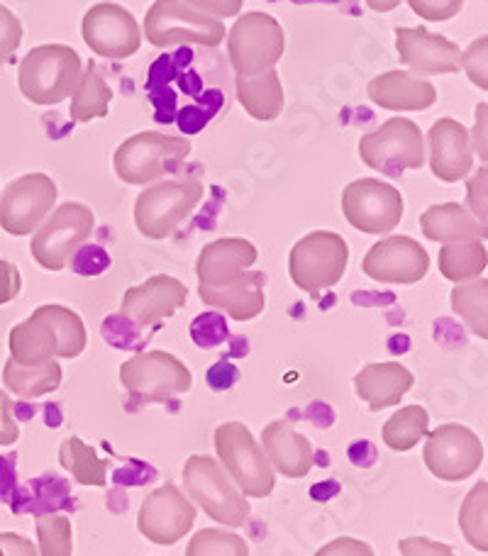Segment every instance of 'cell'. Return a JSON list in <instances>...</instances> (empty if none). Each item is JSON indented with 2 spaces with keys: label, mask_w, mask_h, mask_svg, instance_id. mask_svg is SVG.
I'll list each match as a JSON object with an SVG mask.
<instances>
[{
  "label": "cell",
  "mask_w": 488,
  "mask_h": 556,
  "mask_svg": "<svg viewBox=\"0 0 488 556\" xmlns=\"http://www.w3.org/2000/svg\"><path fill=\"white\" fill-rule=\"evenodd\" d=\"M88 344L82 315L66 305H39L25 323L8 334L10 359L25 366H42L52 359H76Z\"/></svg>",
  "instance_id": "obj_1"
},
{
  "label": "cell",
  "mask_w": 488,
  "mask_h": 556,
  "mask_svg": "<svg viewBox=\"0 0 488 556\" xmlns=\"http://www.w3.org/2000/svg\"><path fill=\"white\" fill-rule=\"evenodd\" d=\"M84 62L76 49L66 45L35 47L17 68V86L29 103L57 105L76 91Z\"/></svg>",
  "instance_id": "obj_2"
},
{
  "label": "cell",
  "mask_w": 488,
  "mask_h": 556,
  "mask_svg": "<svg viewBox=\"0 0 488 556\" xmlns=\"http://www.w3.org/2000/svg\"><path fill=\"white\" fill-rule=\"evenodd\" d=\"M121 383L129 395L127 408L137 410L142 405L168 403L176 395L188 393L193 386V374L174 354L149 350L121 364Z\"/></svg>",
  "instance_id": "obj_3"
},
{
  "label": "cell",
  "mask_w": 488,
  "mask_h": 556,
  "mask_svg": "<svg viewBox=\"0 0 488 556\" xmlns=\"http://www.w3.org/2000/svg\"><path fill=\"white\" fill-rule=\"evenodd\" d=\"M186 493L201 505V510L225 528H242L249 520L247 495L237 489L233 476L211 454H193L184 464Z\"/></svg>",
  "instance_id": "obj_4"
},
{
  "label": "cell",
  "mask_w": 488,
  "mask_h": 556,
  "mask_svg": "<svg viewBox=\"0 0 488 556\" xmlns=\"http://www.w3.org/2000/svg\"><path fill=\"white\" fill-rule=\"evenodd\" d=\"M203 198L198 178H172L147 186L135 201V225L147 240H166L193 215Z\"/></svg>",
  "instance_id": "obj_5"
},
{
  "label": "cell",
  "mask_w": 488,
  "mask_h": 556,
  "mask_svg": "<svg viewBox=\"0 0 488 556\" xmlns=\"http://www.w3.org/2000/svg\"><path fill=\"white\" fill-rule=\"evenodd\" d=\"M191 154V139L164 132H137L115 149V174L127 186H147L176 172Z\"/></svg>",
  "instance_id": "obj_6"
},
{
  "label": "cell",
  "mask_w": 488,
  "mask_h": 556,
  "mask_svg": "<svg viewBox=\"0 0 488 556\" xmlns=\"http://www.w3.org/2000/svg\"><path fill=\"white\" fill-rule=\"evenodd\" d=\"M215 452L223 469L233 476L247 498H268L276 485V473L262 446L245 422H223L215 430Z\"/></svg>",
  "instance_id": "obj_7"
},
{
  "label": "cell",
  "mask_w": 488,
  "mask_h": 556,
  "mask_svg": "<svg viewBox=\"0 0 488 556\" xmlns=\"http://www.w3.org/2000/svg\"><path fill=\"white\" fill-rule=\"evenodd\" d=\"M350 264V244L342 235L330 230H315L298 240L288 256V276L311 295H321L327 288L342 281Z\"/></svg>",
  "instance_id": "obj_8"
},
{
  "label": "cell",
  "mask_w": 488,
  "mask_h": 556,
  "mask_svg": "<svg viewBox=\"0 0 488 556\" xmlns=\"http://www.w3.org/2000/svg\"><path fill=\"white\" fill-rule=\"evenodd\" d=\"M96 215L91 207L84 203H64L33 232L29 252L42 269L64 271L74 254L91 240Z\"/></svg>",
  "instance_id": "obj_9"
},
{
  "label": "cell",
  "mask_w": 488,
  "mask_h": 556,
  "mask_svg": "<svg viewBox=\"0 0 488 556\" xmlns=\"http://www.w3.org/2000/svg\"><path fill=\"white\" fill-rule=\"evenodd\" d=\"M145 37L154 47L201 45L213 49L225 42V25L186 5L184 0H154L145 17Z\"/></svg>",
  "instance_id": "obj_10"
},
{
  "label": "cell",
  "mask_w": 488,
  "mask_h": 556,
  "mask_svg": "<svg viewBox=\"0 0 488 556\" xmlns=\"http://www.w3.org/2000/svg\"><path fill=\"white\" fill-rule=\"evenodd\" d=\"M286 52V33L276 17L245 13L227 35V54L237 76H254L276 68Z\"/></svg>",
  "instance_id": "obj_11"
},
{
  "label": "cell",
  "mask_w": 488,
  "mask_h": 556,
  "mask_svg": "<svg viewBox=\"0 0 488 556\" xmlns=\"http://www.w3.org/2000/svg\"><path fill=\"white\" fill-rule=\"evenodd\" d=\"M360 159L386 176H401L408 168L417 172L427 162L421 127L405 117H391L360 139Z\"/></svg>",
  "instance_id": "obj_12"
},
{
  "label": "cell",
  "mask_w": 488,
  "mask_h": 556,
  "mask_svg": "<svg viewBox=\"0 0 488 556\" xmlns=\"http://www.w3.org/2000/svg\"><path fill=\"white\" fill-rule=\"evenodd\" d=\"M342 213L354 230L388 235L403 220V193L378 178H356L342 191Z\"/></svg>",
  "instance_id": "obj_13"
},
{
  "label": "cell",
  "mask_w": 488,
  "mask_h": 556,
  "mask_svg": "<svg viewBox=\"0 0 488 556\" xmlns=\"http://www.w3.org/2000/svg\"><path fill=\"white\" fill-rule=\"evenodd\" d=\"M423 459L435 479L456 483L479 471L484 464V444L479 434L466 425H440L425 434Z\"/></svg>",
  "instance_id": "obj_14"
},
{
  "label": "cell",
  "mask_w": 488,
  "mask_h": 556,
  "mask_svg": "<svg viewBox=\"0 0 488 556\" xmlns=\"http://www.w3.org/2000/svg\"><path fill=\"white\" fill-rule=\"evenodd\" d=\"M57 184L47 174H25L10 181L0 195V227L10 237H27L57 205Z\"/></svg>",
  "instance_id": "obj_15"
},
{
  "label": "cell",
  "mask_w": 488,
  "mask_h": 556,
  "mask_svg": "<svg viewBox=\"0 0 488 556\" xmlns=\"http://www.w3.org/2000/svg\"><path fill=\"white\" fill-rule=\"evenodd\" d=\"M196 513V505L184 491H178L176 483H164L145 498L137 515V530L152 544L172 547L193 530Z\"/></svg>",
  "instance_id": "obj_16"
},
{
  "label": "cell",
  "mask_w": 488,
  "mask_h": 556,
  "mask_svg": "<svg viewBox=\"0 0 488 556\" xmlns=\"http://www.w3.org/2000/svg\"><path fill=\"white\" fill-rule=\"evenodd\" d=\"M82 35L84 42L98 56L105 59H127L142 47V29H139L135 15L127 8L111 3V0L88 8L82 23Z\"/></svg>",
  "instance_id": "obj_17"
},
{
  "label": "cell",
  "mask_w": 488,
  "mask_h": 556,
  "mask_svg": "<svg viewBox=\"0 0 488 556\" xmlns=\"http://www.w3.org/2000/svg\"><path fill=\"white\" fill-rule=\"evenodd\" d=\"M430 269V254L425 247L405 235L384 237L366 252L362 271L378 283L411 286L423 281Z\"/></svg>",
  "instance_id": "obj_18"
},
{
  "label": "cell",
  "mask_w": 488,
  "mask_h": 556,
  "mask_svg": "<svg viewBox=\"0 0 488 556\" xmlns=\"http://www.w3.org/2000/svg\"><path fill=\"white\" fill-rule=\"evenodd\" d=\"M188 301L186 283L174 276L157 274L145 283L127 288L123 295L121 315L137 327H157L174 317Z\"/></svg>",
  "instance_id": "obj_19"
},
{
  "label": "cell",
  "mask_w": 488,
  "mask_h": 556,
  "mask_svg": "<svg viewBox=\"0 0 488 556\" xmlns=\"http://www.w3.org/2000/svg\"><path fill=\"white\" fill-rule=\"evenodd\" d=\"M396 49L401 62L417 76L456 74L462 68V49L427 27H396Z\"/></svg>",
  "instance_id": "obj_20"
},
{
  "label": "cell",
  "mask_w": 488,
  "mask_h": 556,
  "mask_svg": "<svg viewBox=\"0 0 488 556\" xmlns=\"http://www.w3.org/2000/svg\"><path fill=\"white\" fill-rule=\"evenodd\" d=\"M430 142V168L445 184H460L474 166V149L470 130L452 117H440L427 132Z\"/></svg>",
  "instance_id": "obj_21"
},
{
  "label": "cell",
  "mask_w": 488,
  "mask_h": 556,
  "mask_svg": "<svg viewBox=\"0 0 488 556\" xmlns=\"http://www.w3.org/2000/svg\"><path fill=\"white\" fill-rule=\"evenodd\" d=\"M259 260L256 247L242 237H223L205 244L198 256V288H221L235 281Z\"/></svg>",
  "instance_id": "obj_22"
},
{
  "label": "cell",
  "mask_w": 488,
  "mask_h": 556,
  "mask_svg": "<svg viewBox=\"0 0 488 556\" xmlns=\"http://www.w3.org/2000/svg\"><path fill=\"white\" fill-rule=\"evenodd\" d=\"M262 450L274 473H281L284 479H303L315 466L311 440L296 432L288 420H274L264 427Z\"/></svg>",
  "instance_id": "obj_23"
},
{
  "label": "cell",
  "mask_w": 488,
  "mask_h": 556,
  "mask_svg": "<svg viewBox=\"0 0 488 556\" xmlns=\"http://www.w3.org/2000/svg\"><path fill=\"white\" fill-rule=\"evenodd\" d=\"M366 93L384 111L421 113L437 103V88L411 72H386L368 81Z\"/></svg>",
  "instance_id": "obj_24"
},
{
  "label": "cell",
  "mask_w": 488,
  "mask_h": 556,
  "mask_svg": "<svg viewBox=\"0 0 488 556\" xmlns=\"http://www.w3.org/2000/svg\"><path fill=\"white\" fill-rule=\"evenodd\" d=\"M266 274L264 271H245L235 281L221 288H198L201 301L217 311H225L237 323H249L264 313L266 295Z\"/></svg>",
  "instance_id": "obj_25"
},
{
  "label": "cell",
  "mask_w": 488,
  "mask_h": 556,
  "mask_svg": "<svg viewBox=\"0 0 488 556\" xmlns=\"http://www.w3.org/2000/svg\"><path fill=\"white\" fill-rule=\"evenodd\" d=\"M415 376L398 362L384 364H366L364 369L354 376L356 399L364 401L372 413H381L393 408L403 401V395L413 389Z\"/></svg>",
  "instance_id": "obj_26"
},
{
  "label": "cell",
  "mask_w": 488,
  "mask_h": 556,
  "mask_svg": "<svg viewBox=\"0 0 488 556\" xmlns=\"http://www.w3.org/2000/svg\"><path fill=\"white\" fill-rule=\"evenodd\" d=\"M421 230L423 237L433 242L452 244V242H466V240H486V225H481L476 217L466 211L460 203H442L433 205L421 215Z\"/></svg>",
  "instance_id": "obj_27"
},
{
  "label": "cell",
  "mask_w": 488,
  "mask_h": 556,
  "mask_svg": "<svg viewBox=\"0 0 488 556\" xmlns=\"http://www.w3.org/2000/svg\"><path fill=\"white\" fill-rule=\"evenodd\" d=\"M237 101L259 123H274L284 113L286 98L276 68H266L254 76H237Z\"/></svg>",
  "instance_id": "obj_28"
},
{
  "label": "cell",
  "mask_w": 488,
  "mask_h": 556,
  "mask_svg": "<svg viewBox=\"0 0 488 556\" xmlns=\"http://www.w3.org/2000/svg\"><path fill=\"white\" fill-rule=\"evenodd\" d=\"M62 379L64 371L57 359L42 366H25L15 359H8L3 366L5 389L23 401H35L47 393H54L62 386Z\"/></svg>",
  "instance_id": "obj_29"
},
{
  "label": "cell",
  "mask_w": 488,
  "mask_h": 556,
  "mask_svg": "<svg viewBox=\"0 0 488 556\" xmlns=\"http://www.w3.org/2000/svg\"><path fill=\"white\" fill-rule=\"evenodd\" d=\"M437 266L447 281L464 283L479 278L488 266V252L481 240H466L445 244L437 256Z\"/></svg>",
  "instance_id": "obj_30"
},
{
  "label": "cell",
  "mask_w": 488,
  "mask_h": 556,
  "mask_svg": "<svg viewBox=\"0 0 488 556\" xmlns=\"http://www.w3.org/2000/svg\"><path fill=\"white\" fill-rule=\"evenodd\" d=\"M113 91L105 84V78L98 72V66L91 62L86 72L82 74L76 91L72 93V121L74 123H88L96 117H105L111 111Z\"/></svg>",
  "instance_id": "obj_31"
},
{
  "label": "cell",
  "mask_w": 488,
  "mask_h": 556,
  "mask_svg": "<svg viewBox=\"0 0 488 556\" xmlns=\"http://www.w3.org/2000/svg\"><path fill=\"white\" fill-rule=\"evenodd\" d=\"M59 464H62L64 469L74 476V481L82 485H98V489H103L108 481V464L98 456L93 446L86 444L78 434H72L68 440L62 442V446H59Z\"/></svg>",
  "instance_id": "obj_32"
},
{
  "label": "cell",
  "mask_w": 488,
  "mask_h": 556,
  "mask_svg": "<svg viewBox=\"0 0 488 556\" xmlns=\"http://www.w3.org/2000/svg\"><path fill=\"white\" fill-rule=\"evenodd\" d=\"M430 432V415L423 405H405L388 417L381 437L391 452H411Z\"/></svg>",
  "instance_id": "obj_33"
},
{
  "label": "cell",
  "mask_w": 488,
  "mask_h": 556,
  "mask_svg": "<svg viewBox=\"0 0 488 556\" xmlns=\"http://www.w3.org/2000/svg\"><path fill=\"white\" fill-rule=\"evenodd\" d=\"M452 311L472 327L479 340H488V281L472 278V281L456 283L452 291Z\"/></svg>",
  "instance_id": "obj_34"
},
{
  "label": "cell",
  "mask_w": 488,
  "mask_h": 556,
  "mask_svg": "<svg viewBox=\"0 0 488 556\" xmlns=\"http://www.w3.org/2000/svg\"><path fill=\"white\" fill-rule=\"evenodd\" d=\"M460 530L476 552H488V483L479 481L464 495L460 508Z\"/></svg>",
  "instance_id": "obj_35"
},
{
  "label": "cell",
  "mask_w": 488,
  "mask_h": 556,
  "mask_svg": "<svg viewBox=\"0 0 488 556\" xmlns=\"http://www.w3.org/2000/svg\"><path fill=\"white\" fill-rule=\"evenodd\" d=\"M37 552L39 556H72L74 554V528L66 515L42 513L35 520Z\"/></svg>",
  "instance_id": "obj_36"
},
{
  "label": "cell",
  "mask_w": 488,
  "mask_h": 556,
  "mask_svg": "<svg viewBox=\"0 0 488 556\" xmlns=\"http://www.w3.org/2000/svg\"><path fill=\"white\" fill-rule=\"evenodd\" d=\"M186 556H249V544L235 532L205 528L188 542Z\"/></svg>",
  "instance_id": "obj_37"
},
{
  "label": "cell",
  "mask_w": 488,
  "mask_h": 556,
  "mask_svg": "<svg viewBox=\"0 0 488 556\" xmlns=\"http://www.w3.org/2000/svg\"><path fill=\"white\" fill-rule=\"evenodd\" d=\"M486 62H488V37L481 35L479 39H474L466 52H462V68L466 72V76H470V81L474 86H479L481 91H488Z\"/></svg>",
  "instance_id": "obj_38"
},
{
  "label": "cell",
  "mask_w": 488,
  "mask_h": 556,
  "mask_svg": "<svg viewBox=\"0 0 488 556\" xmlns=\"http://www.w3.org/2000/svg\"><path fill=\"white\" fill-rule=\"evenodd\" d=\"M23 45V23L5 5H0V66Z\"/></svg>",
  "instance_id": "obj_39"
},
{
  "label": "cell",
  "mask_w": 488,
  "mask_h": 556,
  "mask_svg": "<svg viewBox=\"0 0 488 556\" xmlns=\"http://www.w3.org/2000/svg\"><path fill=\"white\" fill-rule=\"evenodd\" d=\"M408 5L427 23H445V20L460 15L464 0H408Z\"/></svg>",
  "instance_id": "obj_40"
},
{
  "label": "cell",
  "mask_w": 488,
  "mask_h": 556,
  "mask_svg": "<svg viewBox=\"0 0 488 556\" xmlns=\"http://www.w3.org/2000/svg\"><path fill=\"white\" fill-rule=\"evenodd\" d=\"M488 172L486 166H481L479 172H476L470 181H466V205H470L472 215L479 220L481 225H486V217H488V207H486V191H488Z\"/></svg>",
  "instance_id": "obj_41"
},
{
  "label": "cell",
  "mask_w": 488,
  "mask_h": 556,
  "mask_svg": "<svg viewBox=\"0 0 488 556\" xmlns=\"http://www.w3.org/2000/svg\"><path fill=\"white\" fill-rule=\"evenodd\" d=\"M398 552H401V556H454L450 544L427 538H405L398 542Z\"/></svg>",
  "instance_id": "obj_42"
},
{
  "label": "cell",
  "mask_w": 488,
  "mask_h": 556,
  "mask_svg": "<svg viewBox=\"0 0 488 556\" xmlns=\"http://www.w3.org/2000/svg\"><path fill=\"white\" fill-rule=\"evenodd\" d=\"M20 440V425L15 420V403L5 391H0V446H13Z\"/></svg>",
  "instance_id": "obj_43"
},
{
  "label": "cell",
  "mask_w": 488,
  "mask_h": 556,
  "mask_svg": "<svg viewBox=\"0 0 488 556\" xmlns=\"http://www.w3.org/2000/svg\"><path fill=\"white\" fill-rule=\"evenodd\" d=\"M315 556H374L372 544L354 538H337L327 542L323 549H317Z\"/></svg>",
  "instance_id": "obj_44"
},
{
  "label": "cell",
  "mask_w": 488,
  "mask_h": 556,
  "mask_svg": "<svg viewBox=\"0 0 488 556\" xmlns=\"http://www.w3.org/2000/svg\"><path fill=\"white\" fill-rule=\"evenodd\" d=\"M184 3L196 8V10H201V13H205V15L221 20V17L240 15L245 0H184Z\"/></svg>",
  "instance_id": "obj_45"
},
{
  "label": "cell",
  "mask_w": 488,
  "mask_h": 556,
  "mask_svg": "<svg viewBox=\"0 0 488 556\" xmlns=\"http://www.w3.org/2000/svg\"><path fill=\"white\" fill-rule=\"evenodd\" d=\"M20 288H23V276L13 262L0 260V305L15 301Z\"/></svg>",
  "instance_id": "obj_46"
},
{
  "label": "cell",
  "mask_w": 488,
  "mask_h": 556,
  "mask_svg": "<svg viewBox=\"0 0 488 556\" xmlns=\"http://www.w3.org/2000/svg\"><path fill=\"white\" fill-rule=\"evenodd\" d=\"M0 556H39V552L23 534L0 532Z\"/></svg>",
  "instance_id": "obj_47"
},
{
  "label": "cell",
  "mask_w": 488,
  "mask_h": 556,
  "mask_svg": "<svg viewBox=\"0 0 488 556\" xmlns=\"http://www.w3.org/2000/svg\"><path fill=\"white\" fill-rule=\"evenodd\" d=\"M488 105L481 103L479 108H476V123H474V132L470 135V142L472 147L479 152V159L481 162H486L488 159V144H486V125H488Z\"/></svg>",
  "instance_id": "obj_48"
},
{
  "label": "cell",
  "mask_w": 488,
  "mask_h": 556,
  "mask_svg": "<svg viewBox=\"0 0 488 556\" xmlns=\"http://www.w3.org/2000/svg\"><path fill=\"white\" fill-rule=\"evenodd\" d=\"M364 3L374 10V13H391L398 5H401V0H364Z\"/></svg>",
  "instance_id": "obj_49"
}]
</instances>
